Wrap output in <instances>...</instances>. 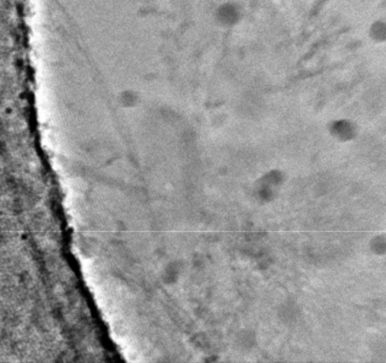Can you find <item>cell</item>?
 I'll use <instances>...</instances> for the list:
<instances>
[{"label": "cell", "mask_w": 386, "mask_h": 363, "mask_svg": "<svg viewBox=\"0 0 386 363\" xmlns=\"http://www.w3.org/2000/svg\"><path fill=\"white\" fill-rule=\"evenodd\" d=\"M213 16L214 21L221 28L232 29L239 26L244 20L245 12L241 3L227 0L217 5Z\"/></svg>", "instance_id": "1"}, {"label": "cell", "mask_w": 386, "mask_h": 363, "mask_svg": "<svg viewBox=\"0 0 386 363\" xmlns=\"http://www.w3.org/2000/svg\"><path fill=\"white\" fill-rule=\"evenodd\" d=\"M369 37L376 42H383L386 40V22L376 21L370 26Z\"/></svg>", "instance_id": "2"}, {"label": "cell", "mask_w": 386, "mask_h": 363, "mask_svg": "<svg viewBox=\"0 0 386 363\" xmlns=\"http://www.w3.org/2000/svg\"><path fill=\"white\" fill-rule=\"evenodd\" d=\"M139 97L133 92H124L121 95V101L123 106H133L136 104Z\"/></svg>", "instance_id": "3"}]
</instances>
